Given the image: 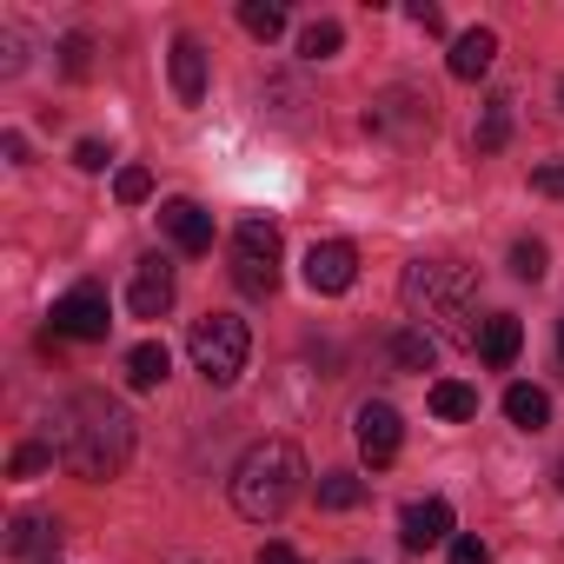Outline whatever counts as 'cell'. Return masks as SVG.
<instances>
[{
    "mask_svg": "<svg viewBox=\"0 0 564 564\" xmlns=\"http://www.w3.org/2000/svg\"><path fill=\"white\" fill-rule=\"evenodd\" d=\"M359 279V252L346 246V239H319L313 252H306V286L313 293H346Z\"/></svg>",
    "mask_w": 564,
    "mask_h": 564,
    "instance_id": "ba28073f",
    "label": "cell"
},
{
    "mask_svg": "<svg viewBox=\"0 0 564 564\" xmlns=\"http://www.w3.org/2000/svg\"><path fill=\"white\" fill-rule=\"evenodd\" d=\"M74 166L100 173V166H107V147H100V140H80V147H74Z\"/></svg>",
    "mask_w": 564,
    "mask_h": 564,
    "instance_id": "f546056e",
    "label": "cell"
},
{
    "mask_svg": "<svg viewBox=\"0 0 564 564\" xmlns=\"http://www.w3.org/2000/svg\"><path fill=\"white\" fill-rule=\"evenodd\" d=\"M127 306H133V319H166V313H173V265H166V259H140V265H133Z\"/></svg>",
    "mask_w": 564,
    "mask_h": 564,
    "instance_id": "9c48e42d",
    "label": "cell"
},
{
    "mask_svg": "<svg viewBox=\"0 0 564 564\" xmlns=\"http://www.w3.org/2000/svg\"><path fill=\"white\" fill-rule=\"evenodd\" d=\"M505 140H511V100H505V94H491V100H485V113H478L471 147H478V153H498Z\"/></svg>",
    "mask_w": 564,
    "mask_h": 564,
    "instance_id": "d6986e66",
    "label": "cell"
},
{
    "mask_svg": "<svg viewBox=\"0 0 564 564\" xmlns=\"http://www.w3.org/2000/svg\"><path fill=\"white\" fill-rule=\"evenodd\" d=\"M54 544H61V524L34 518V511H21L8 531V557H21V564H54Z\"/></svg>",
    "mask_w": 564,
    "mask_h": 564,
    "instance_id": "7c38bea8",
    "label": "cell"
},
{
    "mask_svg": "<svg viewBox=\"0 0 564 564\" xmlns=\"http://www.w3.org/2000/svg\"><path fill=\"white\" fill-rule=\"evenodd\" d=\"M186 346H193V366L206 372V386H232V379L246 372L252 333H246V319H232V313H206Z\"/></svg>",
    "mask_w": 564,
    "mask_h": 564,
    "instance_id": "5b68a950",
    "label": "cell"
},
{
    "mask_svg": "<svg viewBox=\"0 0 564 564\" xmlns=\"http://www.w3.org/2000/svg\"><path fill=\"white\" fill-rule=\"evenodd\" d=\"M160 226L173 232L180 252H193V259L213 252V213H199L193 199H166V206H160Z\"/></svg>",
    "mask_w": 564,
    "mask_h": 564,
    "instance_id": "8fae6325",
    "label": "cell"
},
{
    "mask_svg": "<svg viewBox=\"0 0 564 564\" xmlns=\"http://www.w3.org/2000/svg\"><path fill=\"white\" fill-rule=\"evenodd\" d=\"M232 286L246 300L279 293V226L272 219H239L232 226Z\"/></svg>",
    "mask_w": 564,
    "mask_h": 564,
    "instance_id": "277c9868",
    "label": "cell"
},
{
    "mask_svg": "<svg viewBox=\"0 0 564 564\" xmlns=\"http://www.w3.org/2000/svg\"><path fill=\"white\" fill-rule=\"evenodd\" d=\"M557 100H564V87H557Z\"/></svg>",
    "mask_w": 564,
    "mask_h": 564,
    "instance_id": "e575fe53",
    "label": "cell"
},
{
    "mask_svg": "<svg viewBox=\"0 0 564 564\" xmlns=\"http://www.w3.org/2000/svg\"><path fill=\"white\" fill-rule=\"evenodd\" d=\"M359 498H366V485H359L352 471H326V478H319V505H326V511H352Z\"/></svg>",
    "mask_w": 564,
    "mask_h": 564,
    "instance_id": "7402d4cb",
    "label": "cell"
},
{
    "mask_svg": "<svg viewBox=\"0 0 564 564\" xmlns=\"http://www.w3.org/2000/svg\"><path fill=\"white\" fill-rule=\"evenodd\" d=\"M54 458L87 485L120 478V465L133 458V412L107 392H74L54 412Z\"/></svg>",
    "mask_w": 564,
    "mask_h": 564,
    "instance_id": "6da1fadb",
    "label": "cell"
},
{
    "mask_svg": "<svg viewBox=\"0 0 564 564\" xmlns=\"http://www.w3.org/2000/svg\"><path fill=\"white\" fill-rule=\"evenodd\" d=\"M166 372H173V359H166V346H160V339H140V346L127 352V386H133V392H153Z\"/></svg>",
    "mask_w": 564,
    "mask_h": 564,
    "instance_id": "2e32d148",
    "label": "cell"
},
{
    "mask_svg": "<svg viewBox=\"0 0 564 564\" xmlns=\"http://www.w3.org/2000/svg\"><path fill=\"white\" fill-rule=\"evenodd\" d=\"M239 28H246L252 41H279V34H286V8H272V0H246V8H239Z\"/></svg>",
    "mask_w": 564,
    "mask_h": 564,
    "instance_id": "44dd1931",
    "label": "cell"
},
{
    "mask_svg": "<svg viewBox=\"0 0 564 564\" xmlns=\"http://www.w3.org/2000/svg\"><path fill=\"white\" fill-rule=\"evenodd\" d=\"M491 61H498V34L491 28H471V34H458L452 41V80H485L491 74Z\"/></svg>",
    "mask_w": 564,
    "mask_h": 564,
    "instance_id": "4fadbf2b",
    "label": "cell"
},
{
    "mask_svg": "<svg viewBox=\"0 0 564 564\" xmlns=\"http://www.w3.org/2000/svg\"><path fill=\"white\" fill-rule=\"evenodd\" d=\"M147 193H153V173H147V166H120V173H113V199H120V206H140Z\"/></svg>",
    "mask_w": 564,
    "mask_h": 564,
    "instance_id": "d4e9b609",
    "label": "cell"
},
{
    "mask_svg": "<svg viewBox=\"0 0 564 564\" xmlns=\"http://www.w3.org/2000/svg\"><path fill=\"white\" fill-rule=\"evenodd\" d=\"M432 412H438L445 425L478 419V386H465V379H438V386H432Z\"/></svg>",
    "mask_w": 564,
    "mask_h": 564,
    "instance_id": "e0dca14e",
    "label": "cell"
},
{
    "mask_svg": "<svg viewBox=\"0 0 564 564\" xmlns=\"http://www.w3.org/2000/svg\"><path fill=\"white\" fill-rule=\"evenodd\" d=\"M352 432H359L366 465H392V458H399V445H405V419H399L386 399H366V405H359V419H352Z\"/></svg>",
    "mask_w": 564,
    "mask_h": 564,
    "instance_id": "52a82bcc",
    "label": "cell"
},
{
    "mask_svg": "<svg viewBox=\"0 0 564 564\" xmlns=\"http://www.w3.org/2000/svg\"><path fill=\"white\" fill-rule=\"evenodd\" d=\"M531 186H538L544 199H564V166H557V160H551V166H538V173H531Z\"/></svg>",
    "mask_w": 564,
    "mask_h": 564,
    "instance_id": "83f0119b",
    "label": "cell"
},
{
    "mask_svg": "<svg viewBox=\"0 0 564 564\" xmlns=\"http://www.w3.org/2000/svg\"><path fill=\"white\" fill-rule=\"evenodd\" d=\"M557 491H564V458H557Z\"/></svg>",
    "mask_w": 564,
    "mask_h": 564,
    "instance_id": "d6a6232c",
    "label": "cell"
},
{
    "mask_svg": "<svg viewBox=\"0 0 564 564\" xmlns=\"http://www.w3.org/2000/svg\"><path fill=\"white\" fill-rule=\"evenodd\" d=\"M399 544H405V551L452 544V505H445V498H419V505H405V518H399Z\"/></svg>",
    "mask_w": 564,
    "mask_h": 564,
    "instance_id": "30bf717a",
    "label": "cell"
},
{
    "mask_svg": "<svg viewBox=\"0 0 564 564\" xmlns=\"http://www.w3.org/2000/svg\"><path fill=\"white\" fill-rule=\"evenodd\" d=\"M107 293L100 286H74V293H61L54 300V333L61 339H107Z\"/></svg>",
    "mask_w": 564,
    "mask_h": 564,
    "instance_id": "8992f818",
    "label": "cell"
},
{
    "mask_svg": "<svg viewBox=\"0 0 564 564\" xmlns=\"http://www.w3.org/2000/svg\"><path fill=\"white\" fill-rule=\"evenodd\" d=\"M306 491V458L293 438H259L239 465H232V511L252 524H279Z\"/></svg>",
    "mask_w": 564,
    "mask_h": 564,
    "instance_id": "3957f363",
    "label": "cell"
},
{
    "mask_svg": "<svg viewBox=\"0 0 564 564\" xmlns=\"http://www.w3.org/2000/svg\"><path fill=\"white\" fill-rule=\"evenodd\" d=\"M412 21H419L425 34H445V14H438V8H425V0H412Z\"/></svg>",
    "mask_w": 564,
    "mask_h": 564,
    "instance_id": "1f68e13d",
    "label": "cell"
},
{
    "mask_svg": "<svg viewBox=\"0 0 564 564\" xmlns=\"http://www.w3.org/2000/svg\"><path fill=\"white\" fill-rule=\"evenodd\" d=\"M173 94H180V107L206 100V54H199V41H173Z\"/></svg>",
    "mask_w": 564,
    "mask_h": 564,
    "instance_id": "9a60e30c",
    "label": "cell"
},
{
    "mask_svg": "<svg viewBox=\"0 0 564 564\" xmlns=\"http://www.w3.org/2000/svg\"><path fill=\"white\" fill-rule=\"evenodd\" d=\"M339 41H346V34H339V21H313V28L300 34V54H306V61H333V54H339Z\"/></svg>",
    "mask_w": 564,
    "mask_h": 564,
    "instance_id": "603a6c76",
    "label": "cell"
},
{
    "mask_svg": "<svg viewBox=\"0 0 564 564\" xmlns=\"http://www.w3.org/2000/svg\"><path fill=\"white\" fill-rule=\"evenodd\" d=\"M392 359H399L405 372H432V366H438V339L419 333V326H405V333H392Z\"/></svg>",
    "mask_w": 564,
    "mask_h": 564,
    "instance_id": "ffe728a7",
    "label": "cell"
},
{
    "mask_svg": "<svg viewBox=\"0 0 564 564\" xmlns=\"http://www.w3.org/2000/svg\"><path fill=\"white\" fill-rule=\"evenodd\" d=\"M61 67L80 80V74L94 67V41H87V34H67V41H61Z\"/></svg>",
    "mask_w": 564,
    "mask_h": 564,
    "instance_id": "484cf974",
    "label": "cell"
},
{
    "mask_svg": "<svg viewBox=\"0 0 564 564\" xmlns=\"http://www.w3.org/2000/svg\"><path fill=\"white\" fill-rule=\"evenodd\" d=\"M557 352H564V319H557Z\"/></svg>",
    "mask_w": 564,
    "mask_h": 564,
    "instance_id": "836d02e7",
    "label": "cell"
},
{
    "mask_svg": "<svg viewBox=\"0 0 564 564\" xmlns=\"http://www.w3.org/2000/svg\"><path fill=\"white\" fill-rule=\"evenodd\" d=\"M544 265H551L544 239H518V246H511V272H518V279H531V286H538V279H544Z\"/></svg>",
    "mask_w": 564,
    "mask_h": 564,
    "instance_id": "cb8c5ba5",
    "label": "cell"
},
{
    "mask_svg": "<svg viewBox=\"0 0 564 564\" xmlns=\"http://www.w3.org/2000/svg\"><path fill=\"white\" fill-rule=\"evenodd\" d=\"M405 306L419 319V333L445 339V346H478V286H471V272L452 265V259H419L405 265Z\"/></svg>",
    "mask_w": 564,
    "mask_h": 564,
    "instance_id": "7a4b0ae2",
    "label": "cell"
},
{
    "mask_svg": "<svg viewBox=\"0 0 564 564\" xmlns=\"http://www.w3.org/2000/svg\"><path fill=\"white\" fill-rule=\"evenodd\" d=\"M452 564H491V551L478 538H452Z\"/></svg>",
    "mask_w": 564,
    "mask_h": 564,
    "instance_id": "f1b7e54d",
    "label": "cell"
},
{
    "mask_svg": "<svg viewBox=\"0 0 564 564\" xmlns=\"http://www.w3.org/2000/svg\"><path fill=\"white\" fill-rule=\"evenodd\" d=\"M54 564H61V557H54Z\"/></svg>",
    "mask_w": 564,
    "mask_h": 564,
    "instance_id": "d590c367",
    "label": "cell"
},
{
    "mask_svg": "<svg viewBox=\"0 0 564 564\" xmlns=\"http://www.w3.org/2000/svg\"><path fill=\"white\" fill-rule=\"evenodd\" d=\"M54 465V445H21L14 452V478H34V471H47Z\"/></svg>",
    "mask_w": 564,
    "mask_h": 564,
    "instance_id": "4316f807",
    "label": "cell"
},
{
    "mask_svg": "<svg viewBox=\"0 0 564 564\" xmlns=\"http://www.w3.org/2000/svg\"><path fill=\"white\" fill-rule=\"evenodd\" d=\"M505 419L524 425V432H544V425H551V399H544L538 386H511V392H505Z\"/></svg>",
    "mask_w": 564,
    "mask_h": 564,
    "instance_id": "ac0fdd59",
    "label": "cell"
},
{
    "mask_svg": "<svg viewBox=\"0 0 564 564\" xmlns=\"http://www.w3.org/2000/svg\"><path fill=\"white\" fill-rule=\"evenodd\" d=\"M252 564H306V557H300L293 544H259V557H252Z\"/></svg>",
    "mask_w": 564,
    "mask_h": 564,
    "instance_id": "4dcf8cb0",
    "label": "cell"
},
{
    "mask_svg": "<svg viewBox=\"0 0 564 564\" xmlns=\"http://www.w3.org/2000/svg\"><path fill=\"white\" fill-rule=\"evenodd\" d=\"M518 346H524V326H518L511 313H491V319L478 326V359H485L491 372H505V366L518 359Z\"/></svg>",
    "mask_w": 564,
    "mask_h": 564,
    "instance_id": "5bb4252c",
    "label": "cell"
}]
</instances>
